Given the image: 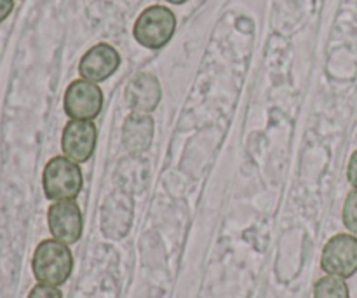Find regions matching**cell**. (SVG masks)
Wrapping results in <instances>:
<instances>
[{
    "instance_id": "obj_1",
    "label": "cell",
    "mask_w": 357,
    "mask_h": 298,
    "mask_svg": "<svg viewBox=\"0 0 357 298\" xmlns=\"http://www.w3.org/2000/svg\"><path fill=\"white\" fill-rule=\"evenodd\" d=\"M31 271L40 285L63 286L73 271V255L66 244L56 239H44L35 248Z\"/></svg>"
},
{
    "instance_id": "obj_2",
    "label": "cell",
    "mask_w": 357,
    "mask_h": 298,
    "mask_svg": "<svg viewBox=\"0 0 357 298\" xmlns=\"http://www.w3.org/2000/svg\"><path fill=\"white\" fill-rule=\"evenodd\" d=\"M84 187L82 170L65 156H56L45 164L42 188L49 201H75Z\"/></svg>"
},
{
    "instance_id": "obj_3",
    "label": "cell",
    "mask_w": 357,
    "mask_h": 298,
    "mask_svg": "<svg viewBox=\"0 0 357 298\" xmlns=\"http://www.w3.org/2000/svg\"><path fill=\"white\" fill-rule=\"evenodd\" d=\"M176 31V16L164 6H150L136 20L132 35L142 47L162 49L169 44Z\"/></svg>"
},
{
    "instance_id": "obj_4",
    "label": "cell",
    "mask_w": 357,
    "mask_h": 298,
    "mask_svg": "<svg viewBox=\"0 0 357 298\" xmlns=\"http://www.w3.org/2000/svg\"><path fill=\"white\" fill-rule=\"evenodd\" d=\"M135 218V195L115 188L101 206V232L107 239L119 241L131 230Z\"/></svg>"
},
{
    "instance_id": "obj_5",
    "label": "cell",
    "mask_w": 357,
    "mask_h": 298,
    "mask_svg": "<svg viewBox=\"0 0 357 298\" xmlns=\"http://www.w3.org/2000/svg\"><path fill=\"white\" fill-rule=\"evenodd\" d=\"M321 269L326 274L349 279L357 272V237L354 234H337L323 248Z\"/></svg>"
},
{
    "instance_id": "obj_6",
    "label": "cell",
    "mask_w": 357,
    "mask_h": 298,
    "mask_svg": "<svg viewBox=\"0 0 357 298\" xmlns=\"http://www.w3.org/2000/svg\"><path fill=\"white\" fill-rule=\"evenodd\" d=\"M63 108L72 121H94L103 110V91L89 80H73L65 93Z\"/></svg>"
},
{
    "instance_id": "obj_7",
    "label": "cell",
    "mask_w": 357,
    "mask_h": 298,
    "mask_svg": "<svg viewBox=\"0 0 357 298\" xmlns=\"http://www.w3.org/2000/svg\"><path fill=\"white\" fill-rule=\"evenodd\" d=\"M47 227L52 239L66 246L75 244L84 232L82 209L75 201L52 202L47 209Z\"/></svg>"
},
{
    "instance_id": "obj_8",
    "label": "cell",
    "mask_w": 357,
    "mask_h": 298,
    "mask_svg": "<svg viewBox=\"0 0 357 298\" xmlns=\"http://www.w3.org/2000/svg\"><path fill=\"white\" fill-rule=\"evenodd\" d=\"M98 129L93 121H70L61 133L63 156L77 164L87 163L96 152Z\"/></svg>"
},
{
    "instance_id": "obj_9",
    "label": "cell",
    "mask_w": 357,
    "mask_h": 298,
    "mask_svg": "<svg viewBox=\"0 0 357 298\" xmlns=\"http://www.w3.org/2000/svg\"><path fill=\"white\" fill-rule=\"evenodd\" d=\"M119 66H121V54L117 49L114 45L100 42L82 56L79 63V73L84 80L100 84L110 79L117 72Z\"/></svg>"
},
{
    "instance_id": "obj_10",
    "label": "cell",
    "mask_w": 357,
    "mask_h": 298,
    "mask_svg": "<svg viewBox=\"0 0 357 298\" xmlns=\"http://www.w3.org/2000/svg\"><path fill=\"white\" fill-rule=\"evenodd\" d=\"M162 87L159 79L152 73H138L129 80L124 91L126 105L136 114H152L160 103Z\"/></svg>"
},
{
    "instance_id": "obj_11",
    "label": "cell",
    "mask_w": 357,
    "mask_h": 298,
    "mask_svg": "<svg viewBox=\"0 0 357 298\" xmlns=\"http://www.w3.org/2000/svg\"><path fill=\"white\" fill-rule=\"evenodd\" d=\"M155 135V122L152 114H131L122 126V145L131 156H142L152 147Z\"/></svg>"
},
{
    "instance_id": "obj_12",
    "label": "cell",
    "mask_w": 357,
    "mask_h": 298,
    "mask_svg": "<svg viewBox=\"0 0 357 298\" xmlns=\"http://www.w3.org/2000/svg\"><path fill=\"white\" fill-rule=\"evenodd\" d=\"M150 178H152V167H150L149 159L143 156H131V154L119 163L114 174L117 188L131 195L142 194L149 187Z\"/></svg>"
},
{
    "instance_id": "obj_13",
    "label": "cell",
    "mask_w": 357,
    "mask_h": 298,
    "mask_svg": "<svg viewBox=\"0 0 357 298\" xmlns=\"http://www.w3.org/2000/svg\"><path fill=\"white\" fill-rule=\"evenodd\" d=\"M314 298H351V293L345 279L328 274L314 286Z\"/></svg>"
},
{
    "instance_id": "obj_14",
    "label": "cell",
    "mask_w": 357,
    "mask_h": 298,
    "mask_svg": "<svg viewBox=\"0 0 357 298\" xmlns=\"http://www.w3.org/2000/svg\"><path fill=\"white\" fill-rule=\"evenodd\" d=\"M342 220H344L345 229L357 236V188L347 194V199L344 202V211H342Z\"/></svg>"
},
{
    "instance_id": "obj_15",
    "label": "cell",
    "mask_w": 357,
    "mask_h": 298,
    "mask_svg": "<svg viewBox=\"0 0 357 298\" xmlns=\"http://www.w3.org/2000/svg\"><path fill=\"white\" fill-rule=\"evenodd\" d=\"M26 298H63L61 290L58 286H49V285H35L30 290Z\"/></svg>"
},
{
    "instance_id": "obj_16",
    "label": "cell",
    "mask_w": 357,
    "mask_h": 298,
    "mask_svg": "<svg viewBox=\"0 0 357 298\" xmlns=\"http://www.w3.org/2000/svg\"><path fill=\"white\" fill-rule=\"evenodd\" d=\"M347 180L352 187L357 188V150L351 156L347 166Z\"/></svg>"
},
{
    "instance_id": "obj_17",
    "label": "cell",
    "mask_w": 357,
    "mask_h": 298,
    "mask_svg": "<svg viewBox=\"0 0 357 298\" xmlns=\"http://www.w3.org/2000/svg\"><path fill=\"white\" fill-rule=\"evenodd\" d=\"M14 9V0H0V24L10 16Z\"/></svg>"
},
{
    "instance_id": "obj_18",
    "label": "cell",
    "mask_w": 357,
    "mask_h": 298,
    "mask_svg": "<svg viewBox=\"0 0 357 298\" xmlns=\"http://www.w3.org/2000/svg\"><path fill=\"white\" fill-rule=\"evenodd\" d=\"M166 2L173 3V6H181V3H187L188 0H166Z\"/></svg>"
}]
</instances>
